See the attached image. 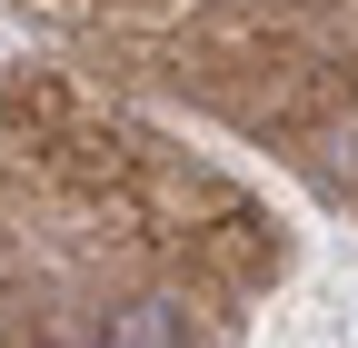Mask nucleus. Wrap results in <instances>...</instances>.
<instances>
[{
	"label": "nucleus",
	"mask_w": 358,
	"mask_h": 348,
	"mask_svg": "<svg viewBox=\"0 0 358 348\" xmlns=\"http://www.w3.org/2000/svg\"><path fill=\"white\" fill-rule=\"evenodd\" d=\"M100 348H189V319L169 298H129V309L100 328Z\"/></svg>",
	"instance_id": "obj_1"
}]
</instances>
